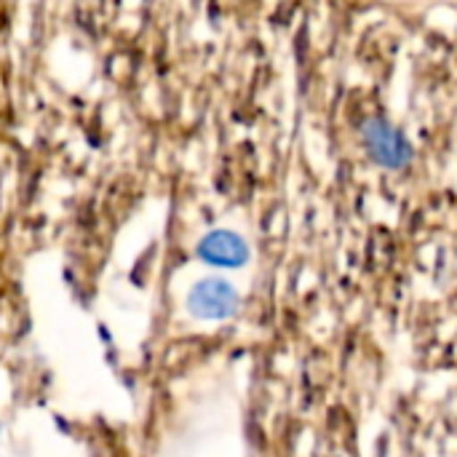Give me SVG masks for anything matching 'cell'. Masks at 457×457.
<instances>
[{
  "label": "cell",
  "mask_w": 457,
  "mask_h": 457,
  "mask_svg": "<svg viewBox=\"0 0 457 457\" xmlns=\"http://www.w3.org/2000/svg\"><path fill=\"white\" fill-rule=\"evenodd\" d=\"M198 257L214 268H241L249 260V246L233 230H212L201 238Z\"/></svg>",
  "instance_id": "3"
},
{
  "label": "cell",
  "mask_w": 457,
  "mask_h": 457,
  "mask_svg": "<svg viewBox=\"0 0 457 457\" xmlns=\"http://www.w3.org/2000/svg\"><path fill=\"white\" fill-rule=\"evenodd\" d=\"M361 142L370 158L388 171H402L412 163L415 153L410 139L386 118H367L361 123Z\"/></svg>",
  "instance_id": "1"
},
{
  "label": "cell",
  "mask_w": 457,
  "mask_h": 457,
  "mask_svg": "<svg viewBox=\"0 0 457 457\" xmlns=\"http://www.w3.org/2000/svg\"><path fill=\"white\" fill-rule=\"evenodd\" d=\"M187 308L195 319L222 321L238 311V292L222 278H204L190 289Z\"/></svg>",
  "instance_id": "2"
}]
</instances>
